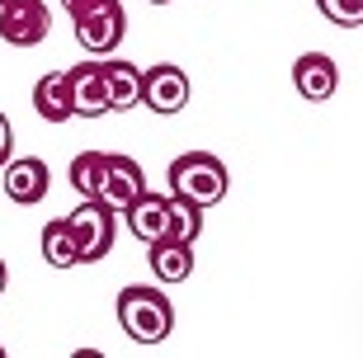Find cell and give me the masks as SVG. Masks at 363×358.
<instances>
[{
  "instance_id": "cell-7",
  "label": "cell",
  "mask_w": 363,
  "mask_h": 358,
  "mask_svg": "<svg viewBox=\"0 0 363 358\" xmlns=\"http://www.w3.org/2000/svg\"><path fill=\"white\" fill-rule=\"evenodd\" d=\"M142 104L151 108V113H179V108L189 104V76L179 67H170V62H156L151 71H142Z\"/></svg>"
},
{
  "instance_id": "cell-5",
  "label": "cell",
  "mask_w": 363,
  "mask_h": 358,
  "mask_svg": "<svg viewBox=\"0 0 363 358\" xmlns=\"http://www.w3.org/2000/svg\"><path fill=\"white\" fill-rule=\"evenodd\" d=\"M52 33V14L43 0H5L0 5V38L10 47H38Z\"/></svg>"
},
{
  "instance_id": "cell-20",
  "label": "cell",
  "mask_w": 363,
  "mask_h": 358,
  "mask_svg": "<svg viewBox=\"0 0 363 358\" xmlns=\"http://www.w3.org/2000/svg\"><path fill=\"white\" fill-rule=\"evenodd\" d=\"M62 5H67V14H71V19H81V14H85V10H94L99 0H62Z\"/></svg>"
},
{
  "instance_id": "cell-21",
  "label": "cell",
  "mask_w": 363,
  "mask_h": 358,
  "mask_svg": "<svg viewBox=\"0 0 363 358\" xmlns=\"http://www.w3.org/2000/svg\"><path fill=\"white\" fill-rule=\"evenodd\" d=\"M5 283H10V274H5V259H0V292H5Z\"/></svg>"
},
{
  "instance_id": "cell-4",
  "label": "cell",
  "mask_w": 363,
  "mask_h": 358,
  "mask_svg": "<svg viewBox=\"0 0 363 358\" xmlns=\"http://www.w3.org/2000/svg\"><path fill=\"white\" fill-rule=\"evenodd\" d=\"M123 33H128V14H123L118 0H99L94 10H85L76 19V43L90 57H113L123 47Z\"/></svg>"
},
{
  "instance_id": "cell-18",
  "label": "cell",
  "mask_w": 363,
  "mask_h": 358,
  "mask_svg": "<svg viewBox=\"0 0 363 358\" xmlns=\"http://www.w3.org/2000/svg\"><path fill=\"white\" fill-rule=\"evenodd\" d=\"M316 10L335 28H359L363 24V0H316Z\"/></svg>"
},
{
  "instance_id": "cell-24",
  "label": "cell",
  "mask_w": 363,
  "mask_h": 358,
  "mask_svg": "<svg viewBox=\"0 0 363 358\" xmlns=\"http://www.w3.org/2000/svg\"><path fill=\"white\" fill-rule=\"evenodd\" d=\"M0 5H5V0H0Z\"/></svg>"
},
{
  "instance_id": "cell-17",
  "label": "cell",
  "mask_w": 363,
  "mask_h": 358,
  "mask_svg": "<svg viewBox=\"0 0 363 358\" xmlns=\"http://www.w3.org/2000/svg\"><path fill=\"white\" fill-rule=\"evenodd\" d=\"M199 231H203V208L194 198H179V194H175V231H170V236L194 245V240H199Z\"/></svg>"
},
{
  "instance_id": "cell-2",
  "label": "cell",
  "mask_w": 363,
  "mask_h": 358,
  "mask_svg": "<svg viewBox=\"0 0 363 358\" xmlns=\"http://www.w3.org/2000/svg\"><path fill=\"white\" fill-rule=\"evenodd\" d=\"M227 189H231V174L213 151H184V156L170 160V194H179V198L213 208V203L227 198Z\"/></svg>"
},
{
  "instance_id": "cell-3",
  "label": "cell",
  "mask_w": 363,
  "mask_h": 358,
  "mask_svg": "<svg viewBox=\"0 0 363 358\" xmlns=\"http://www.w3.org/2000/svg\"><path fill=\"white\" fill-rule=\"evenodd\" d=\"M67 217H71V226H76V236H81L85 264H94V259H104V254L113 250V236H118V208H108L104 198H81Z\"/></svg>"
},
{
  "instance_id": "cell-16",
  "label": "cell",
  "mask_w": 363,
  "mask_h": 358,
  "mask_svg": "<svg viewBox=\"0 0 363 358\" xmlns=\"http://www.w3.org/2000/svg\"><path fill=\"white\" fill-rule=\"evenodd\" d=\"M71 189L81 194V198H99V179H104V151H81V156L71 160Z\"/></svg>"
},
{
  "instance_id": "cell-15",
  "label": "cell",
  "mask_w": 363,
  "mask_h": 358,
  "mask_svg": "<svg viewBox=\"0 0 363 358\" xmlns=\"http://www.w3.org/2000/svg\"><path fill=\"white\" fill-rule=\"evenodd\" d=\"M104 80H108V108L113 113H128L133 104H142V71L133 62L104 57Z\"/></svg>"
},
{
  "instance_id": "cell-19",
  "label": "cell",
  "mask_w": 363,
  "mask_h": 358,
  "mask_svg": "<svg viewBox=\"0 0 363 358\" xmlns=\"http://www.w3.org/2000/svg\"><path fill=\"white\" fill-rule=\"evenodd\" d=\"M10 151H14V128H10V118L0 113V170L10 165Z\"/></svg>"
},
{
  "instance_id": "cell-9",
  "label": "cell",
  "mask_w": 363,
  "mask_h": 358,
  "mask_svg": "<svg viewBox=\"0 0 363 358\" xmlns=\"http://www.w3.org/2000/svg\"><path fill=\"white\" fill-rule=\"evenodd\" d=\"M48 189H52V170H48V160L19 156V160H10V165H5V194H10V203L33 208V203L48 198Z\"/></svg>"
},
{
  "instance_id": "cell-11",
  "label": "cell",
  "mask_w": 363,
  "mask_h": 358,
  "mask_svg": "<svg viewBox=\"0 0 363 358\" xmlns=\"http://www.w3.org/2000/svg\"><path fill=\"white\" fill-rule=\"evenodd\" d=\"M71 94H76V118H104L108 108V80H104V57L71 67Z\"/></svg>"
},
{
  "instance_id": "cell-13",
  "label": "cell",
  "mask_w": 363,
  "mask_h": 358,
  "mask_svg": "<svg viewBox=\"0 0 363 358\" xmlns=\"http://www.w3.org/2000/svg\"><path fill=\"white\" fill-rule=\"evenodd\" d=\"M147 264H151V274H156L161 283H184L189 274H194V245L165 236V240H156V245L147 250Z\"/></svg>"
},
{
  "instance_id": "cell-8",
  "label": "cell",
  "mask_w": 363,
  "mask_h": 358,
  "mask_svg": "<svg viewBox=\"0 0 363 358\" xmlns=\"http://www.w3.org/2000/svg\"><path fill=\"white\" fill-rule=\"evenodd\" d=\"M293 85H297V94H302L307 104H325V99L340 90V67H335V57H325V52H302V57L293 62Z\"/></svg>"
},
{
  "instance_id": "cell-12",
  "label": "cell",
  "mask_w": 363,
  "mask_h": 358,
  "mask_svg": "<svg viewBox=\"0 0 363 358\" xmlns=\"http://www.w3.org/2000/svg\"><path fill=\"white\" fill-rule=\"evenodd\" d=\"M33 108L48 123H67L76 118V94H71V71H48L33 85Z\"/></svg>"
},
{
  "instance_id": "cell-10",
  "label": "cell",
  "mask_w": 363,
  "mask_h": 358,
  "mask_svg": "<svg viewBox=\"0 0 363 358\" xmlns=\"http://www.w3.org/2000/svg\"><path fill=\"white\" fill-rule=\"evenodd\" d=\"M142 189H147V179H142V165H137L133 156H113V151H104V179H99V198H104L108 208L128 213V203H133Z\"/></svg>"
},
{
  "instance_id": "cell-23",
  "label": "cell",
  "mask_w": 363,
  "mask_h": 358,
  "mask_svg": "<svg viewBox=\"0 0 363 358\" xmlns=\"http://www.w3.org/2000/svg\"><path fill=\"white\" fill-rule=\"evenodd\" d=\"M0 358H5V345H0Z\"/></svg>"
},
{
  "instance_id": "cell-14",
  "label": "cell",
  "mask_w": 363,
  "mask_h": 358,
  "mask_svg": "<svg viewBox=\"0 0 363 358\" xmlns=\"http://www.w3.org/2000/svg\"><path fill=\"white\" fill-rule=\"evenodd\" d=\"M43 259H48L52 269H76V264H85V250H81V236H76L71 217H57V222L43 226Z\"/></svg>"
},
{
  "instance_id": "cell-1",
  "label": "cell",
  "mask_w": 363,
  "mask_h": 358,
  "mask_svg": "<svg viewBox=\"0 0 363 358\" xmlns=\"http://www.w3.org/2000/svg\"><path fill=\"white\" fill-rule=\"evenodd\" d=\"M118 325L128 340H137V345H161V340H170V330H175V306H170V297H165L161 288H123L118 292Z\"/></svg>"
},
{
  "instance_id": "cell-6",
  "label": "cell",
  "mask_w": 363,
  "mask_h": 358,
  "mask_svg": "<svg viewBox=\"0 0 363 358\" xmlns=\"http://www.w3.org/2000/svg\"><path fill=\"white\" fill-rule=\"evenodd\" d=\"M123 222H128V231H133L137 240H147V245L165 240L170 231H175V194H170V198H161V194L142 189V194L128 203Z\"/></svg>"
},
{
  "instance_id": "cell-22",
  "label": "cell",
  "mask_w": 363,
  "mask_h": 358,
  "mask_svg": "<svg viewBox=\"0 0 363 358\" xmlns=\"http://www.w3.org/2000/svg\"><path fill=\"white\" fill-rule=\"evenodd\" d=\"M151 5H170V0H151Z\"/></svg>"
}]
</instances>
